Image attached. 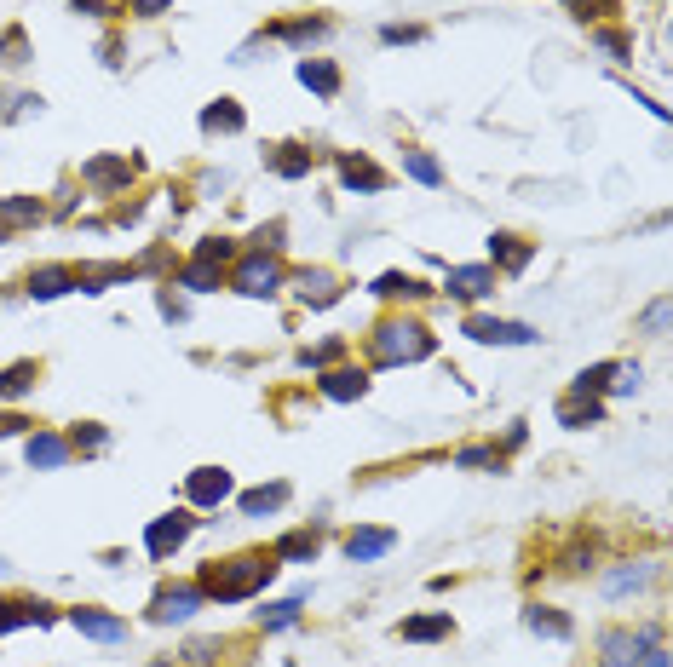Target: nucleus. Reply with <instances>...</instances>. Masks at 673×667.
Returning a JSON list of instances; mask_svg holds the SVG:
<instances>
[{
  "mask_svg": "<svg viewBox=\"0 0 673 667\" xmlns=\"http://www.w3.org/2000/svg\"><path fill=\"white\" fill-rule=\"evenodd\" d=\"M489 288H495V271L489 265H455L449 271V294L455 299H484Z\"/></svg>",
  "mask_w": 673,
  "mask_h": 667,
  "instance_id": "18",
  "label": "nucleus"
},
{
  "mask_svg": "<svg viewBox=\"0 0 673 667\" xmlns=\"http://www.w3.org/2000/svg\"><path fill=\"white\" fill-rule=\"evenodd\" d=\"M403 173H409V179H420V184H432V190L443 184V167H438L432 156H426V150H415V144L403 150Z\"/></svg>",
  "mask_w": 673,
  "mask_h": 667,
  "instance_id": "32",
  "label": "nucleus"
},
{
  "mask_svg": "<svg viewBox=\"0 0 673 667\" xmlns=\"http://www.w3.org/2000/svg\"><path fill=\"white\" fill-rule=\"evenodd\" d=\"M41 213H47V207L35 202V196H6V202H0V225H6V230H12V225H35Z\"/></svg>",
  "mask_w": 673,
  "mask_h": 667,
  "instance_id": "30",
  "label": "nucleus"
},
{
  "mask_svg": "<svg viewBox=\"0 0 673 667\" xmlns=\"http://www.w3.org/2000/svg\"><path fill=\"white\" fill-rule=\"evenodd\" d=\"M202 127H208V133H242V127H248V115H242L236 98H219V104L202 110Z\"/></svg>",
  "mask_w": 673,
  "mask_h": 667,
  "instance_id": "24",
  "label": "nucleus"
},
{
  "mask_svg": "<svg viewBox=\"0 0 673 667\" xmlns=\"http://www.w3.org/2000/svg\"><path fill=\"white\" fill-rule=\"evenodd\" d=\"M317 547H323V535H317V529H294V535H282L277 547V558H317Z\"/></svg>",
  "mask_w": 673,
  "mask_h": 667,
  "instance_id": "31",
  "label": "nucleus"
},
{
  "mask_svg": "<svg viewBox=\"0 0 673 667\" xmlns=\"http://www.w3.org/2000/svg\"><path fill=\"white\" fill-rule=\"evenodd\" d=\"M0 242H6V225H0Z\"/></svg>",
  "mask_w": 673,
  "mask_h": 667,
  "instance_id": "50",
  "label": "nucleus"
},
{
  "mask_svg": "<svg viewBox=\"0 0 673 667\" xmlns=\"http://www.w3.org/2000/svg\"><path fill=\"white\" fill-rule=\"evenodd\" d=\"M104 443H110V437H104V426H98V420H81V426H75V437H70V449H87V455H98Z\"/></svg>",
  "mask_w": 673,
  "mask_h": 667,
  "instance_id": "37",
  "label": "nucleus"
},
{
  "mask_svg": "<svg viewBox=\"0 0 673 667\" xmlns=\"http://www.w3.org/2000/svg\"><path fill=\"white\" fill-rule=\"evenodd\" d=\"M639 667H668V650H662V639H656L645 656H639Z\"/></svg>",
  "mask_w": 673,
  "mask_h": 667,
  "instance_id": "46",
  "label": "nucleus"
},
{
  "mask_svg": "<svg viewBox=\"0 0 673 667\" xmlns=\"http://www.w3.org/2000/svg\"><path fill=\"white\" fill-rule=\"evenodd\" d=\"M271 575H277V552H236L225 564H208L196 587H202V598H213V604H242V598L265 593Z\"/></svg>",
  "mask_w": 673,
  "mask_h": 667,
  "instance_id": "1",
  "label": "nucleus"
},
{
  "mask_svg": "<svg viewBox=\"0 0 673 667\" xmlns=\"http://www.w3.org/2000/svg\"><path fill=\"white\" fill-rule=\"evenodd\" d=\"M616 374H622L616 363H593V368H581V374H576V391H593V397H599V391L610 386Z\"/></svg>",
  "mask_w": 673,
  "mask_h": 667,
  "instance_id": "35",
  "label": "nucleus"
},
{
  "mask_svg": "<svg viewBox=\"0 0 673 667\" xmlns=\"http://www.w3.org/2000/svg\"><path fill=\"white\" fill-rule=\"evenodd\" d=\"M70 288H75L70 265H41V271L29 276V294L35 299H58V294H70Z\"/></svg>",
  "mask_w": 673,
  "mask_h": 667,
  "instance_id": "22",
  "label": "nucleus"
},
{
  "mask_svg": "<svg viewBox=\"0 0 673 667\" xmlns=\"http://www.w3.org/2000/svg\"><path fill=\"white\" fill-rule=\"evenodd\" d=\"M650 644H656V627H604L599 633V662L604 667H639Z\"/></svg>",
  "mask_w": 673,
  "mask_h": 667,
  "instance_id": "3",
  "label": "nucleus"
},
{
  "mask_svg": "<svg viewBox=\"0 0 673 667\" xmlns=\"http://www.w3.org/2000/svg\"><path fill=\"white\" fill-rule=\"evenodd\" d=\"M219 650H225V644H219V639H190V644H185V656H190V662H196V667H208L213 656H219Z\"/></svg>",
  "mask_w": 673,
  "mask_h": 667,
  "instance_id": "38",
  "label": "nucleus"
},
{
  "mask_svg": "<svg viewBox=\"0 0 673 667\" xmlns=\"http://www.w3.org/2000/svg\"><path fill=\"white\" fill-rule=\"evenodd\" d=\"M24 426H29L24 414H0V437H18V432H24Z\"/></svg>",
  "mask_w": 673,
  "mask_h": 667,
  "instance_id": "47",
  "label": "nucleus"
},
{
  "mask_svg": "<svg viewBox=\"0 0 673 667\" xmlns=\"http://www.w3.org/2000/svg\"><path fill=\"white\" fill-rule=\"evenodd\" d=\"M29 58V41H24V29H6L0 35V69H18Z\"/></svg>",
  "mask_w": 673,
  "mask_h": 667,
  "instance_id": "36",
  "label": "nucleus"
},
{
  "mask_svg": "<svg viewBox=\"0 0 673 667\" xmlns=\"http://www.w3.org/2000/svg\"><path fill=\"white\" fill-rule=\"evenodd\" d=\"M662 328H668V299H656L645 311V334H662Z\"/></svg>",
  "mask_w": 673,
  "mask_h": 667,
  "instance_id": "40",
  "label": "nucleus"
},
{
  "mask_svg": "<svg viewBox=\"0 0 673 667\" xmlns=\"http://www.w3.org/2000/svg\"><path fill=\"white\" fill-rule=\"evenodd\" d=\"M524 627L541 633V639H570V633H576V621L564 616V610H553V604H530V610H524Z\"/></svg>",
  "mask_w": 673,
  "mask_h": 667,
  "instance_id": "19",
  "label": "nucleus"
},
{
  "mask_svg": "<svg viewBox=\"0 0 673 667\" xmlns=\"http://www.w3.org/2000/svg\"><path fill=\"white\" fill-rule=\"evenodd\" d=\"M18 627H52V604L0 593V633H18Z\"/></svg>",
  "mask_w": 673,
  "mask_h": 667,
  "instance_id": "8",
  "label": "nucleus"
},
{
  "mask_svg": "<svg viewBox=\"0 0 673 667\" xmlns=\"http://www.w3.org/2000/svg\"><path fill=\"white\" fill-rule=\"evenodd\" d=\"M449 633H455L449 610H438V616H409L397 627V639H409V644H432V639H449Z\"/></svg>",
  "mask_w": 673,
  "mask_h": 667,
  "instance_id": "20",
  "label": "nucleus"
},
{
  "mask_svg": "<svg viewBox=\"0 0 673 667\" xmlns=\"http://www.w3.org/2000/svg\"><path fill=\"white\" fill-rule=\"evenodd\" d=\"M294 294H300V305L323 311V305L340 299V276H334V271H300V276H294Z\"/></svg>",
  "mask_w": 673,
  "mask_h": 667,
  "instance_id": "12",
  "label": "nucleus"
},
{
  "mask_svg": "<svg viewBox=\"0 0 673 667\" xmlns=\"http://www.w3.org/2000/svg\"><path fill=\"white\" fill-rule=\"evenodd\" d=\"M127 6H133L139 18H162V12H167V6H173V0H127Z\"/></svg>",
  "mask_w": 673,
  "mask_h": 667,
  "instance_id": "42",
  "label": "nucleus"
},
{
  "mask_svg": "<svg viewBox=\"0 0 673 667\" xmlns=\"http://www.w3.org/2000/svg\"><path fill=\"white\" fill-rule=\"evenodd\" d=\"M202 604H208L202 587H162V593L150 598V621H156V627H173V621H190Z\"/></svg>",
  "mask_w": 673,
  "mask_h": 667,
  "instance_id": "5",
  "label": "nucleus"
},
{
  "mask_svg": "<svg viewBox=\"0 0 673 667\" xmlns=\"http://www.w3.org/2000/svg\"><path fill=\"white\" fill-rule=\"evenodd\" d=\"M489 259H495L501 271L518 276V271H524V265L535 259V248L524 242V236H512V230H495V236H489Z\"/></svg>",
  "mask_w": 673,
  "mask_h": 667,
  "instance_id": "15",
  "label": "nucleus"
},
{
  "mask_svg": "<svg viewBox=\"0 0 673 667\" xmlns=\"http://www.w3.org/2000/svg\"><path fill=\"white\" fill-rule=\"evenodd\" d=\"M190 529H196V518H190V512H167V518H156V524L144 529V547H150V558H167V552H179Z\"/></svg>",
  "mask_w": 673,
  "mask_h": 667,
  "instance_id": "6",
  "label": "nucleus"
},
{
  "mask_svg": "<svg viewBox=\"0 0 673 667\" xmlns=\"http://www.w3.org/2000/svg\"><path fill=\"white\" fill-rule=\"evenodd\" d=\"M599 414H604V403L593 391H570V397L558 403V420H564V426H599Z\"/></svg>",
  "mask_w": 673,
  "mask_h": 667,
  "instance_id": "21",
  "label": "nucleus"
},
{
  "mask_svg": "<svg viewBox=\"0 0 673 667\" xmlns=\"http://www.w3.org/2000/svg\"><path fill=\"white\" fill-rule=\"evenodd\" d=\"M392 547H397V529H351V535H346V558H351V564L386 558Z\"/></svg>",
  "mask_w": 673,
  "mask_h": 667,
  "instance_id": "14",
  "label": "nucleus"
},
{
  "mask_svg": "<svg viewBox=\"0 0 673 667\" xmlns=\"http://www.w3.org/2000/svg\"><path fill=\"white\" fill-rule=\"evenodd\" d=\"M466 334L478 345H530L535 340L530 322H501V317H466Z\"/></svg>",
  "mask_w": 673,
  "mask_h": 667,
  "instance_id": "7",
  "label": "nucleus"
},
{
  "mask_svg": "<svg viewBox=\"0 0 673 667\" xmlns=\"http://www.w3.org/2000/svg\"><path fill=\"white\" fill-rule=\"evenodd\" d=\"M305 610V598H282V604H271V610H259V627L265 633H282V627H294Z\"/></svg>",
  "mask_w": 673,
  "mask_h": 667,
  "instance_id": "34",
  "label": "nucleus"
},
{
  "mask_svg": "<svg viewBox=\"0 0 673 667\" xmlns=\"http://www.w3.org/2000/svg\"><path fill=\"white\" fill-rule=\"evenodd\" d=\"M162 317H173V322H179V317H185V299H173V294H162Z\"/></svg>",
  "mask_w": 673,
  "mask_h": 667,
  "instance_id": "48",
  "label": "nucleus"
},
{
  "mask_svg": "<svg viewBox=\"0 0 673 667\" xmlns=\"http://www.w3.org/2000/svg\"><path fill=\"white\" fill-rule=\"evenodd\" d=\"M150 667H173V662H150Z\"/></svg>",
  "mask_w": 673,
  "mask_h": 667,
  "instance_id": "49",
  "label": "nucleus"
},
{
  "mask_svg": "<svg viewBox=\"0 0 673 667\" xmlns=\"http://www.w3.org/2000/svg\"><path fill=\"white\" fill-rule=\"evenodd\" d=\"M35 380H41V363H12V368H0V397H29L35 391Z\"/></svg>",
  "mask_w": 673,
  "mask_h": 667,
  "instance_id": "27",
  "label": "nucleus"
},
{
  "mask_svg": "<svg viewBox=\"0 0 673 667\" xmlns=\"http://www.w3.org/2000/svg\"><path fill=\"white\" fill-rule=\"evenodd\" d=\"M570 6H576V18L587 23V18H604L599 6H610V0H570Z\"/></svg>",
  "mask_w": 673,
  "mask_h": 667,
  "instance_id": "45",
  "label": "nucleus"
},
{
  "mask_svg": "<svg viewBox=\"0 0 673 667\" xmlns=\"http://www.w3.org/2000/svg\"><path fill=\"white\" fill-rule=\"evenodd\" d=\"M650 575H656V564H627V570L604 575V593H610V598H627V593H639V587H650Z\"/></svg>",
  "mask_w": 673,
  "mask_h": 667,
  "instance_id": "29",
  "label": "nucleus"
},
{
  "mask_svg": "<svg viewBox=\"0 0 673 667\" xmlns=\"http://www.w3.org/2000/svg\"><path fill=\"white\" fill-rule=\"evenodd\" d=\"M121 6H127V0H75V12H98V18H110Z\"/></svg>",
  "mask_w": 673,
  "mask_h": 667,
  "instance_id": "41",
  "label": "nucleus"
},
{
  "mask_svg": "<svg viewBox=\"0 0 673 667\" xmlns=\"http://www.w3.org/2000/svg\"><path fill=\"white\" fill-rule=\"evenodd\" d=\"M277 41H294V46H305V41H323L328 35V18H300V23H277L271 29Z\"/></svg>",
  "mask_w": 673,
  "mask_h": 667,
  "instance_id": "33",
  "label": "nucleus"
},
{
  "mask_svg": "<svg viewBox=\"0 0 673 667\" xmlns=\"http://www.w3.org/2000/svg\"><path fill=\"white\" fill-rule=\"evenodd\" d=\"M340 179H346V190H386L392 173H386V167H374L369 156H340Z\"/></svg>",
  "mask_w": 673,
  "mask_h": 667,
  "instance_id": "17",
  "label": "nucleus"
},
{
  "mask_svg": "<svg viewBox=\"0 0 673 667\" xmlns=\"http://www.w3.org/2000/svg\"><path fill=\"white\" fill-rule=\"evenodd\" d=\"M599 46L610 52V58H627V35H610V29H604V35H599Z\"/></svg>",
  "mask_w": 673,
  "mask_h": 667,
  "instance_id": "44",
  "label": "nucleus"
},
{
  "mask_svg": "<svg viewBox=\"0 0 673 667\" xmlns=\"http://www.w3.org/2000/svg\"><path fill=\"white\" fill-rule=\"evenodd\" d=\"M340 351H346V345H340V340H328V345H317V351H305L300 363H305V368H323V363H334Z\"/></svg>",
  "mask_w": 673,
  "mask_h": 667,
  "instance_id": "39",
  "label": "nucleus"
},
{
  "mask_svg": "<svg viewBox=\"0 0 673 667\" xmlns=\"http://www.w3.org/2000/svg\"><path fill=\"white\" fill-rule=\"evenodd\" d=\"M300 81L317 92V98H334V92H340V69L328 64V58H300Z\"/></svg>",
  "mask_w": 673,
  "mask_h": 667,
  "instance_id": "23",
  "label": "nucleus"
},
{
  "mask_svg": "<svg viewBox=\"0 0 673 667\" xmlns=\"http://www.w3.org/2000/svg\"><path fill=\"white\" fill-rule=\"evenodd\" d=\"M288 506V483H265V489H248L242 495V512L248 518H265V512H282Z\"/></svg>",
  "mask_w": 673,
  "mask_h": 667,
  "instance_id": "28",
  "label": "nucleus"
},
{
  "mask_svg": "<svg viewBox=\"0 0 673 667\" xmlns=\"http://www.w3.org/2000/svg\"><path fill=\"white\" fill-rule=\"evenodd\" d=\"M374 294L380 299H426L432 288H426L420 276H409V271H386L380 282H374Z\"/></svg>",
  "mask_w": 673,
  "mask_h": 667,
  "instance_id": "26",
  "label": "nucleus"
},
{
  "mask_svg": "<svg viewBox=\"0 0 673 667\" xmlns=\"http://www.w3.org/2000/svg\"><path fill=\"white\" fill-rule=\"evenodd\" d=\"M70 621L87 633V639H98V644H121L127 639V621L121 616H110V610H98V604H81V610H70Z\"/></svg>",
  "mask_w": 673,
  "mask_h": 667,
  "instance_id": "10",
  "label": "nucleus"
},
{
  "mask_svg": "<svg viewBox=\"0 0 673 667\" xmlns=\"http://www.w3.org/2000/svg\"><path fill=\"white\" fill-rule=\"evenodd\" d=\"M271 173H277V179H305V173H311V150H305V144H277V150H271Z\"/></svg>",
  "mask_w": 673,
  "mask_h": 667,
  "instance_id": "25",
  "label": "nucleus"
},
{
  "mask_svg": "<svg viewBox=\"0 0 673 667\" xmlns=\"http://www.w3.org/2000/svg\"><path fill=\"white\" fill-rule=\"evenodd\" d=\"M231 288H236V294H248V299H271V294L282 288V265H277V259H271L265 248H259V253H248V259L236 265Z\"/></svg>",
  "mask_w": 673,
  "mask_h": 667,
  "instance_id": "4",
  "label": "nucleus"
},
{
  "mask_svg": "<svg viewBox=\"0 0 673 667\" xmlns=\"http://www.w3.org/2000/svg\"><path fill=\"white\" fill-rule=\"evenodd\" d=\"M317 391H323L328 403H357L369 391V374L363 368H328L323 380H317Z\"/></svg>",
  "mask_w": 673,
  "mask_h": 667,
  "instance_id": "13",
  "label": "nucleus"
},
{
  "mask_svg": "<svg viewBox=\"0 0 673 667\" xmlns=\"http://www.w3.org/2000/svg\"><path fill=\"white\" fill-rule=\"evenodd\" d=\"M461 466H495V449H461Z\"/></svg>",
  "mask_w": 673,
  "mask_h": 667,
  "instance_id": "43",
  "label": "nucleus"
},
{
  "mask_svg": "<svg viewBox=\"0 0 673 667\" xmlns=\"http://www.w3.org/2000/svg\"><path fill=\"white\" fill-rule=\"evenodd\" d=\"M432 328L415 317H386L380 328L369 334V351L380 368H397V363H420V357H432Z\"/></svg>",
  "mask_w": 673,
  "mask_h": 667,
  "instance_id": "2",
  "label": "nucleus"
},
{
  "mask_svg": "<svg viewBox=\"0 0 673 667\" xmlns=\"http://www.w3.org/2000/svg\"><path fill=\"white\" fill-rule=\"evenodd\" d=\"M24 460L35 466V472H52V466H64V460H70V443H64L58 432H35L24 443Z\"/></svg>",
  "mask_w": 673,
  "mask_h": 667,
  "instance_id": "16",
  "label": "nucleus"
},
{
  "mask_svg": "<svg viewBox=\"0 0 673 667\" xmlns=\"http://www.w3.org/2000/svg\"><path fill=\"white\" fill-rule=\"evenodd\" d=\"M185 495H190V506H219L231 495V472L225 466H196L185 478Z\"/></svg>",
  "mask_w": 673,
  "mask_h": 667,
  "instance_id": "9",
  "label": "nucleus"
},
{
  "mask_svg": "<svg viewBox=\"0 0 673 667\" xmlns=\"http://www.w3.org/2000/svg\"><path fill=\"white\" fill-rule=\"evenodd\" d=\"M81 179L93 184V190H127V179H133V161H127V156H93L87 167H81Z\"/></svg>",
  "mask_w": 673,
  "mask_h": 667,
  "instance_id": "11",
  "label": "nucleus"
}]
</instances>
